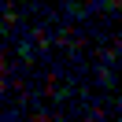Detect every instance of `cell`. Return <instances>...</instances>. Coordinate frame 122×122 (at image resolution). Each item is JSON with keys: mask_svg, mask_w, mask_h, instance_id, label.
I'll use <instances>...</instances> for the list:
<instances>
[]
</instances>
